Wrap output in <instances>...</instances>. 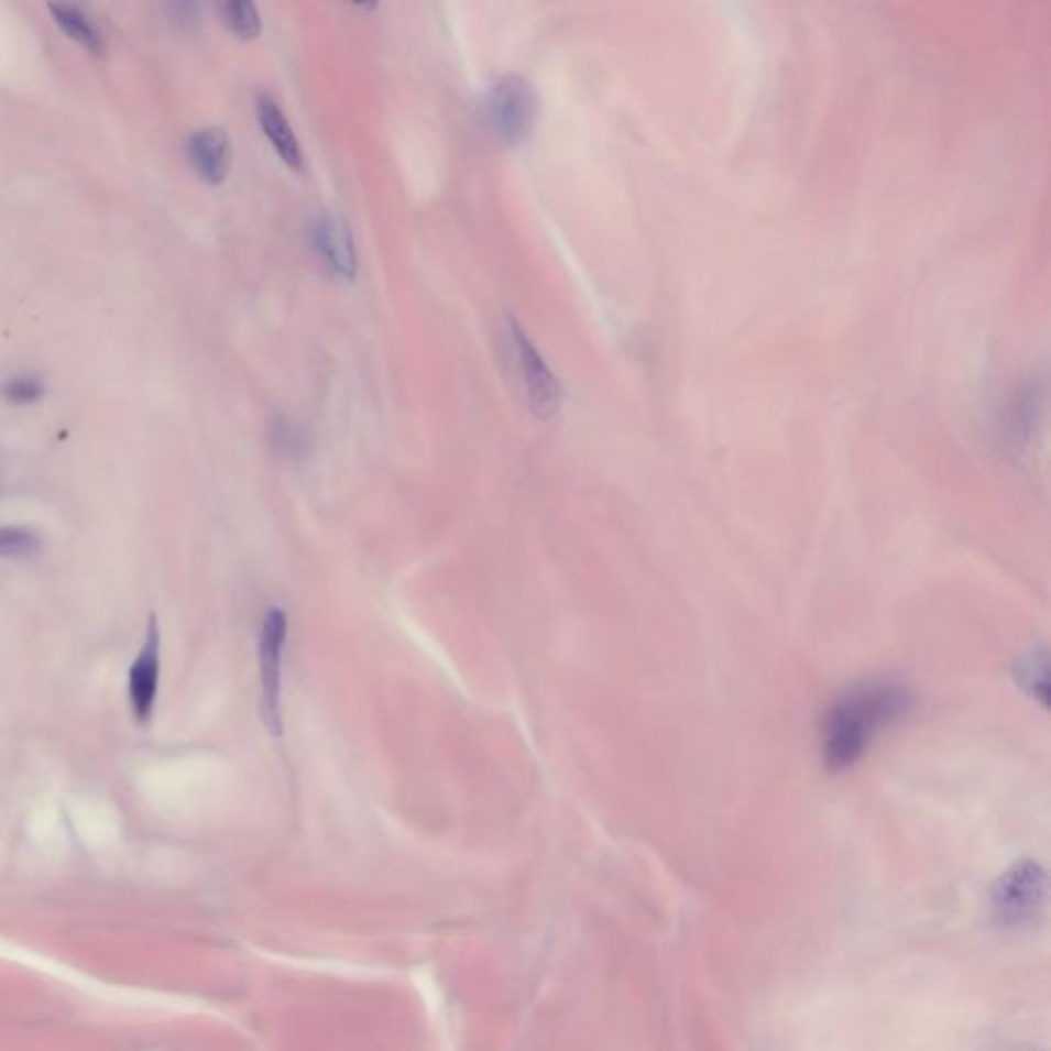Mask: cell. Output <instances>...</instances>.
<instances>
[{
  "mask_svg": "<svg viewBox=\"0 0 1051 1051\" xmlns=\"http://www.w3.org/2000/svg\"><path fill=\"white\" fill-rule=\"evenodd\" d=\"M288 614L280 606H270L261 618L258 637L260 659L261 719L265 730L280 737L284 733L282 716V657L288 639Z\"/></svg>",
  "mask_w": 1051,
  "mask_h": 1051,
  "instance_id": "3957f363",
  "label": "cell"
},
{
  "mask_svg": "<svg viewBox=\"0 0 1051 1051\" xmlns=\"http://www.w3.org/2000/svg\"><path fill=\"white\" fill-rule=\"evenodd\" d=\"M313 247L333 274L348 282L355 280L358 255H355L350 227L346 225L341 216L336 214L320 216L313 229Z\"/></svg>",
  "mask_w": 1051,
  "mask_h": 1051,
  "instance_id": "52a82bcc",
  "label": "cell"
},
{
  "mask_svg": "<svg viewBox=\"0 0 1051 1051\" xmlns=\"http://www.w3.org/2000/svg\"><path fill=\"white\" fill-rule=\"evenodd\" d=\"M187 153L199 177L210 185L227 182L232 167V144L222 128H204L187 142Z\"/></svg>",
  "mask_w": 1051,
  "mask_h": 1051,
  "instance_id": "ba28073f",
  "label": "cell"
},
{
  "mask_svg": "<svg viewBox=\"0 0 1051 1051\" xmlns=\"http://www.w3.org/2000/svg\"><path fill=\"white\" fill-rule=\"evenodd\" d=\"M904 686L873 680L842 692L822 725V760L828 770L844 773L858 763L879 733L910 709Z\"/></svg>",
  "mask_w": 1051,
  "mask_h": 1051,
  "instance_id": "6da1fadb",
  "label": "cell"
},
{
  "mask_svg": "<svg viewBox=\"0 0 1051 1051\" xmlns=\"http://www.w3.org/2000/svg\"><path fill=\"white\" fill-rule=\"evenodd\" d=\"M158 680H161V628H158L156 616L151 614L146 625V637L128 674L130 707L140 725H146L153 716L154 702L158 694Z\"/></svg>",
  "mask_w": 1051,
  "mask_h": 1051,
  "instance_id": "8992f818",
  "label": "cell"
},
{
  "mask_svg": "<svg viewBox=\"0 0 1051 1051\" xmlns=\"http://www.w3.org/2000/svg\"><path fill=\"white\" fill-rule=\"evenodd\" d=\"M37 547L35 534L23 528L0 526V557H23Z\"/></svg>",
  "mask_w": 1051,
  "mask_h": 1051,
  "instance_id": "5bb4252c",
  "label": "cell"
},
{
  "mask_svg": "<svg viewBox=\"0 0 1051 1051\" xmlns=\"http://www.w3.org/2000/svg\"><path fill=\"white\" fill-rule=\"evenodd\" d=\"M489 123L505 144H522L533 134L538 116L536 89L519 75H507L495 83L488 99Z\"/></svg>",
  "mask_w": 1051,
  "mask_h": 1051,
  "instance_id": "277c9868",
  "label": "cell"
},
{
  "mask_svg": "<svg viewBox=\"0 0 1051 1051\" xmlns=\"http://www.w3.org/2000/svg\"><path fill=\"white\" fill-rule=\"evenodd\" d=\"M44 382L33 374H21L4 384V396L15 405H30L44 396Z\"/></svg>",
  "mask_w": 1051,
  "mask_h": 1051,
  "instance_id": "4fadbf2b",
  "label": "cell"
},
{
  "mask_svg": "<svg viewBox=\"0 0 1051 1051\" xmlns=\"http://www.w3.org/2000/svg\"><path fill=\"white\" fill-rule=\"evenodd\" d=\"M1017 678L1021 680V685L1029 688V692L1036 699L1043 702L1048 701V657H1045V652L1025 657L1021 666H1019Z\"/></svg>",
  "mask_w": 1051,
  "mask_h": 1051,
  "instance_id": "7c38bea8",
  "label": "cell"
},
{
  "mask_svg": "<svg viewBox=\"0 0 1051 1051\" xmlns=\"http://www.w3.org/2000/svg\"><path fill=\"white\" fill-rule=\"evenodd\" d=\"M510 329H512L514 346H516V353H518V364L522 368L524 384H526L528 405H530V409L536 417L549 419L555 413L559 412L561 396H563L561 395V384L557 381V376L552 374V370L547 366V362L543 360L540 351L536 350V346L522 331V327L516 320H512Z\"/></svg>",
  "mask_w": 1051,
  "mask_h": 1051,
  "instance_id": "5b68a950",
  "label": "cell"
},
{
  "mask_svg": "<svg viewBox=\"0 0 1051 1051\" xmlns=\"http://www.w3.org/2000/svg\"><path fill=\"white\" fill-rule=\"evenodd\" d=\"M258 120H260L263 134L270 140V144L274 146L277 156H280L289 168L303 171V167H305V158H303L300 144H298V140L294 136L292 125H289L288 120H286L282 107L277 106L272 97L260 95V99H258Z\"/></svg>",
  "mask_w": 1051,
  "mask_h": 1051,
  "instance_id": "9c48e42d",
  "label": "cell"
},
{
  "mask_svg": "<svg viewBox=\"0 0 1051 1051\" xmlns=\"http://www.w3.org/2000/svg\"><path fill=\"white\" fill-rule=\"evenodd\" d=\"M272 444L275 450L286 455V457H296L303 455L305 450V440L296 427L289 426L286 419H275L272 424Z\"/></svg>",
  "mask_w": 1051,
  "mask_h": 1051,
  "instance_id": "9a60e30c",
  "label": "cell"
},
{
  "mask_svg": "<svg viewBox=\"0 0 1051 1051\" xmlns=\"http://www.w3.org/2000/svg\"><path fill=\"white\" fill-rule=\"evenodd\" d=\"M47 11L52 13L54 23L66 37H70L73 42H77L78 46L91 52L92 56L106 54V37L95 25L91 17L85 13V9H80L73 2H50Z\"/></svg>",
  "mask_w": 1051,
  "mask_h": 1051,
  "instance_id": "30bf717a",
  "label": "cell"
},
{
  "mask_svg": "<svg viewBox=\"0 0 1051 1051\" xmlns=\"http://www.w3.org/2000/svg\"><path fill=\"white\" fill-rule=\"evenodd\" d=\"M1048 901V873L1036 861H1021L996 879L990 889L992 916L1003 929L1033 924Z\"/></svg>",
  "mask_w": 1051,
  "mask_h": 1051,
  "instance_id": "7a4b0ae2",
  "label": "cell"
},
{
  "mask_svg": "<svg viewBox=\"0 0 1051 1051\" xmlns=\"http://www.w3.org/2000/svg\"><path fill=\"white\" fill-rule=\"evenodd\" d=\"M220 15H222L227 30L234 37H239L243 42H251V40L260 37L263 23H261L258 4H253L249 0H229L220 7Z\"/></svg>",
  "mask_w": 1051,
  "mask_h": 1051,
  "instance_id": "8fae6325",
  "label": "cell"
}]
</instances>
